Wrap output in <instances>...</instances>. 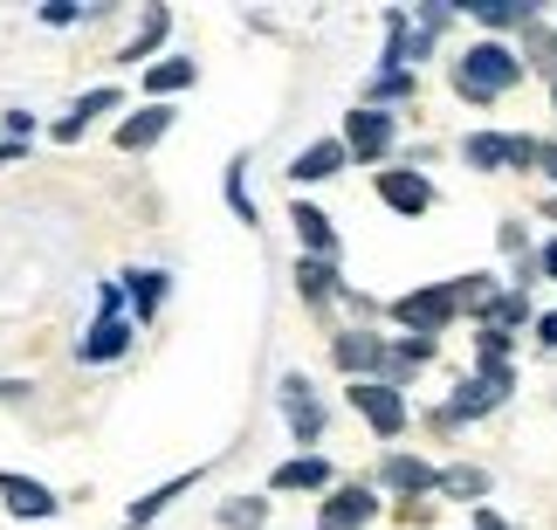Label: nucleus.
<instances>
[{"mask_svg":"<svg viewBox=\"0 0 557 530\" xmlns=\"http://www.w3.org/2000/svg\"><path fill=\"white\" fill-rule=\"evenodd\" d=\"M517 76H523V56L503 49V41H475V49L455 62V90H461L468 103H488V97L517 90Z\"/></svg>","mask_w":557,"mask_h":530,"instance_id":"1","label":"nucleus"},{"mask_svg":"<svg viewBox=\"0 0 557 530\" xmlns=\"http://www.w3.org/2000/svg\"><path fill=\"white\" fill-rule=\"evenodd\" d=\"M455 283H441V289H413V296H399V304H393V317H399V324L406 331H420V337H434V331H447V324H455Z\"/></svg>","mask_w":557,"mask_h":530,"instance_id":"2","label":"nucleus"},{"mask_svg":"<svg viewBox=\"0 0 557 530\" xmlns=\"http://www.w3.org/2000/svg\"><path fill=\"white\" fill-rule=\"evenodd\" d=\"M503 399H509V366H482V372L455 393V407H447L441 420L455 428V420H475V414H488V407H503Z\"/></svg>","mask_w":557,"mask_h":530,"instance_id":"3","label":"nucleus"},{"mask_svg":"<svg viewBox=\"0 0 557 530\" xmlns=\"http://www.w3.org/2000/svg\"><path fill=\"white\" fill-rule=\"evenodd\" d=\"M468 152V165H482V173H503V165H537V152L544 145L537 138H496V132H475L461 145Z\"/></svg>","mask_w":557,"mask_h":530,"instance_id":"4","label":"nucleus"},{"mask_svg":"<svg viewBox=\"0 0 557 530\" xmlns=\"http://www.w3.org/2000/svg\"><path fill=\"white\" fill-rule=\"evenodd\" d=\"M351 407L366 414L379 434H399L406 428V399H399V386H385V379H351Z\"/></svg>","mask_w":557,"mask_h":530,"instance_id":"5","label":"nucleus"},{"mask_svg":"<svg viewBox=\"0 0 557 530\" xmlns=\"http://www.w3.org/2000/svg\"><path fill=\"white\" fill-rule=\"evenodd\" d=\"M345 152H358V159H385V152H393V118H385L379 103H358V111L345 118Z\"/></svg>","mask_w":557,"mask_h":530,"instance_id":"6","label":"nucleus"},{"mask_svg":"<svg viewBox=\"0 0 557 530\" xmlns=\"http://www.w3.org/2000/svg\"><path fill=\"white\" fill-rule=\"evenodd\" d=\"M379 200L393 207V214H426V207H434V186L420 173H379Z\"/></svg>","mask_w":557,"mask_h":530,"instance_id":"7","label":"nucleus"},{"mask_svg":"<svg viewBox=\"0 0 557 530\" xmlns=\"http://www.w3.org/2000/svg\"><path fill=\"white\" fill-rule=\"evenodd\" d=\"M283 414H289V434L296 441H317L324 434V407H317V393L304 379H283Z\"/></svg>","mask_w":557,"mask_h":530,"instance_id":"8","label":"nucleus"},{"mask_svg":"<svg viewBox=\"0 0 557 530\" xmlns=\"http://www.w3.org/2000/svg\"><path fill=\"white\" fill-rule=\"evenodd\" d=\"M331 358H337V366H345L351 379H372V372L385 366V345H379L372 331H345V337L331 345Z\"/></svg>","mask_w":557,"mask_h":530,"instance_id":"9","label":"nucleus"},{"mask_svg":"<svg viewBox=\"0 0 557 530\" xmlns=\"http://www.w3.org/2000/svg\"><path fill=\"white\" fill-rule=\"evenodd\" d=\"M379 517V503L366 490H337L324 496V517H317V530H358V523H372Z\"/></svg>","mask_w":557,"mask_h":530,"instance_id":"10","label":"nucleus"},{"mask_svg":"<svg viewBox=\"0 0 557 530\" xmlns=\"http://www.w3.org/2000/svg\"><path fill=\"white\" fill-rule=\"evenodd\" d=\"M124 352H132V324H124V317H97V331L83 337V358H90V366H111Z\"/></svg>","mask_w":557,"mask_h":530,"instance_id":"11","label":"nucleus"},{"mask_svg":"<svg viewBox=\"0 0 557 530\" xmlns=\"http://www.w3.org/2000/svg\"><path fill=\"white\" fill-rule=\"evenodd\" d=\"M379 482H385V490H406V496H420V490H441V469H426V461H413V455H385Z\"/></svg>","mask_w":557,"mask_h":530,"instance_id":"12","label":"nucleus"},{"mask_svg":"<svg viewBox=\"0 0 557 530\" xmlns=\"http://www.w3.org/2000/svg\"><path fill=\"white\" fill-rule=\"evenodd\" d=\"M0 496H8L14 517H55V496L41 490V482H28V476H8V469H0Z\"/></svg>","mask_w":557,"mask_h":530,"instance_id":"13","label":"nucleus"},{"mask_svg":"<svg viewBox=\"0 0 557 530\" xmlns=\"http://www.w3.org/2000/svg\"><path fill=\"white\" fill-rule=\"evenodd\" d=\"M165 132H173V111H165V103H152V111H138V118L117 124V145H124V152H145V145H159Z\"/></svg>","mask_w":557,"mask_h":530,"instance_id":"14","label":"nucleus"},{"mask_svg":"<svg viewBox=\"0 0 557 530\" xmlns=\"http://www.w3.org/2000/svg\"><path fill=\"white\" fill-rule=\"evenodd\" d=\"M289 221H296V235H304V248H310V256H317V262H331V256H337V235H331V214H317V207H310V200H296V207H289Z\"/></svg>","mask_w":557,"mask_h":530,"instance_id":"15","label":"nucleus"},{"mask_svg":"<svg viewBox=\"0 0 557 530\" xmlns=\"http://www.w3.org/2000/svg\"><path fill=\"white\" fill-rule=\"evenodd\" d=\"M269 490H331V461L324 455H296L269 476Z\"/></svg>","mask_w":557,"mask_h":530,"instance_id":"16","label":"nucleus"},{"mask_svg":"<svg viewBox=\"0 0 557 530\" xmlns=\"http://www.w3.org/2000/svg\"><path fill=\"white\" fill-rule=\"evenodd\" d=\"M351 152H345V138H317L310 152H296V165H289V180H331L337 165H345Z\"/></svg>","mask_w":557,"mask_h":530,"instance_id":"17","label":"nucleus"},{"mask_svg":"<svg viewBox=\"0 0 557 530\" xmlns=\"http://www.w3.org/2000/svg\"><path fill=\"white\" fill-rule=\"evenodd\" d=\"M103 111H117V90H90V97H83V103H76V111H70V118H62V124H55V138H62V145H76V138H83V132H90V124H97Z\"/></svg>","mask_w":557,"mask_h":530,"instance_id":"18","label":"nucleus"},{"mask_svg":"<svg viewBox=\"0 0 557 530\" xmlns=\"http://www.w3.org/2000/svg\"><path fill=\"white\" fill-rule=\"evenodd\" d=\"M186 83H193V56H173V62H152V70H145V90H152V97L186 90Z\"/></svg>","mask_w":557,"mask_h":530,"instance_id":"19","label":"nucleus"},{"mask_svg":"<svg viewBox=\"0 0 557 530\" xmlns=\"http://www.w3.org/2000/svg\"><path fill=\"white\" fill-rule=\"evenodd\" d=\"M124 289H132L138 317H152V310H159V296H165V269H132V275H124Z\"/></svg>","mask_w":557,"mask_h":530,"instance_id":"20","label":"nucleus"},{"mask_svg":"<svg viewBox=\"0 0 557 530\" xmlns=\"http://www.w3.org/2000/svg\"><path fill=\"white\" fill-rule=\"evenodd\" d=\"M296 289H304V296H337V269L304 256V262H296Z\"/></svg>","mask_w":557,"mask_h":530,"instance_id":"21","label":"nucleus"},{"mask_svg":"<svg viewBox=\"0 0 557 530\" xmlns=\"http://www.w3.org/2000/svg\"><path fill=\"white\" fill-rule=\"evenodd\" d=\"M517 324H530V304L523 296H496V304H488V317H482V331H517Z\"/></svg>","mask_w":557,"mask_h":530,"instance_id":"22","label":"nucleus"},{"mask_svg":"<svg viewBox=\"0 0 557 530\" xmlns=\"http://www.w3.org/2000/svg\"><path fill=\"white\" fill-rule=\"evenodd\" d=\"M165 28H173V14H165V8H152V14H145V28H138V41H132V49H124V62H138V56H152V49H159V41H165Z\"/></svg>","mask_w":557,"mask_h":530,"instance_id":"23","label":"nucleus"},{"mask_svg":"<svg viewBox=\"0 0 557 530\" xmlns=\"http://www.w3.org/2000/svg\"><path fill=\"white\" fill-rule=\"evenodd\" d=\"M475 14L488 28H517V21H530V0H475Z\"/></svg>","mask_w":557,"mask_h":530,"instance_id":"24","label":"nucleus"},{"mask_svg":"<svg viewBox=\"0 0 557 530\" xmlns=\"http://www.w3.org/2000/svg\"><path fill=\"white\" fill-rule=\"evenodd\" d=\"M186 490H193V476H180V482H165L159 496H138V503H132V523H152V517L165 510V503H173V496H186Z\"/></svg>","mask_w":557,"mask_h":530,"instance_id":"25","label":"nucleus"},{"mask_svg":"<svg viewBox=\"0 0 557 530\" xmlns=\"http://www.w3.org/2000/svg\"><path fill=\"white\" fill-rule=\"evenodd\" d=\"M441 490H447V496H468V503H475V496L488 490V476H482V469H441Z\"/></svg>","mask_w":557,"mask_h":530,"instance_id":"26","label":"nucleus"},{"mask_svg":"<svg viewBox=\"0 0 557 530\" xmlns=\"http://www.w3.org/2000/svg\"><path fill=\"white\" fill-rule=\"evenodd\" d=\"M262 517H269V503H262V496H248V503H227V510H221V523H227V530H255Z\"/></svg>","mask_w":557,"mask_h":530,"instance_id":"27","label":"nucleus"},{"mask_svg":"<svg viewBox=\"0 0 557 530\" xmlns=\"http://www.w3.org/2000/svg\"><path fill=\"white\" fill-rule=\"evenodd\" d=\"M406 90H413V76H406V70H385V76L372 83V103H385V97H406Z\"/></svg>","mask_w":557,"mask_h":530,"instance_id":"28","label":"nucleus"},{"mask_svg":"<svg viewBox=\"0 0 557 530\" xmlns=\"http://www.w3.org/2000/svg\"><path fill=\"white\" fill-rule=\"evenodd\" d=\"M227 200H234V214H242V221H255V200H248V186H242V173H227Z\"/></svg>","mask_w":557,"mask_h":530,"instance_id":"29","label":"nucleus"},{"mask_svg":"<svg viewBox=\"0 0 557 530\" xmlns=\"http://www.w3.org/2000/svg\"><path fill=\"white\" fill-rule=\"evenodd\" d=\"M41 21H49V28H70L76 8H70V0H49V8H41Z\"/></svg>","mask_w":557,"mask_h":530,"instance_id":"30","label":"nucleus"},{"mask_svg":"<svg viewBox=\"0 0 557 530\" xmlns=\"http://www.w3.org/2000/svg\"><path fill=\"white\" fill-rule=\"evenodd\" d=\"M537 345H544V352H557V310H550V317H537Z\"/></svg>","mask_w":557,"mask_h":530,"instance_id":"31","label":"nucleus"},{"mask_svg":"<svg viewBox=\"0 0 557 530\" xmlns=\"http://www.w3.org/2000/svg\"><path fill=\"white\" fill-rule=\"evenodd\" d=\"M537 269H544L550 283H557V242H544V256H537Z\"/></svg>","mask_w":557,"mask_h":530,"instance_id":"32","label":"nucleus"},{"mask_svg":"<svg viewBox=\"0 0 557 530\" xmlns=\"http://www.w3.org/2000/svg\"><path fill=\"white\" fill-rule=\"evenodd\" d=\"M475 530H509V523H503L496 510H475Z\"/></svg>","mask_w":557,"mask_h":530,"instance_id":"33","label":"nucleus"},{"mask_svg":"<svg viewBox=\"0 0 557 530\" xmlns=\"http://www.w3.org/2000/svg\"><path fill=\"white\" fill-rule=\"evenodd\" d=\"M537 165H544V173L557 180V145H544V152H537Z\"/></svg>","mask_w":557,"mask_h":530,"instance_id":"34","label":"nucleus"},{"mask_svg":"<svg viewBox=\"0 0 557 530\" xmlns=\"http://www.w3.org/2000/svg\"><path fill=\"white\" fill-rule=\"evenodd\" d=\"M550 103H557V83H550Z\"/></svg>","mask_w":557,"mask_h":530,"instance_id":"35","label":"nucleus"}]
</instances>
